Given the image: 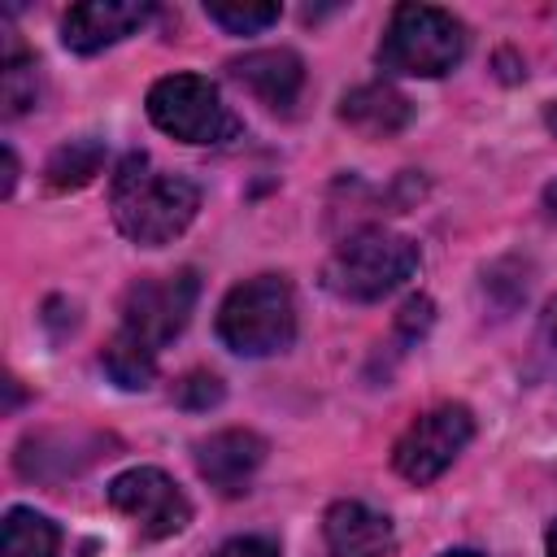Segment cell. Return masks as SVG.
Wrapping results in <instances>:
<instances>
[{
    "label": "cell",
    "instance_id": "cell-1",
    "mask_svg": "<svg viewBox=\"0 0 557 557\" xmlns=\"http://www.w3.org/2000/svg\"><path fill=\"white\" fill-rule=\"evenodd\" d=\"M109 205H113V222L126 239H135L144 248H161L187 231V222L200 209V191L191 178L157 170L148 152H126L113 170Z\"/></svg>",
    "mask_w": 557,
    "mask_h": 557
},
{
    "label": "cell",
    "instance_id": "cell-2",
    "mask_svg": "<svg viewBox=\"0 0 557 557\" xmlns=\"http://www.w3.org/2000/svg\"><path fill=\"white\" fill-rule=\"evenodd\" d=\"M218 335L239 357H270L296 339V300L287 278L257 274L226 292L218 309Z\"/></svg>",
    "mask_w": 557,
    "mask_h": 557
},
{
    "label": "cell",
    "instance_id": "cell-3",
    "mask_svg": "<svg viewBox=\"0 0 557 557\" xmlns=\"http://www.w3.org/2000/svg\"><path fill=\"white\" fill-rule=\"evenodd\" d=\"M466 57V26L435 4H396L379 44V65L392 74L440 78Z\"/></svg>",
    "mask_w": 557,
    "mask_h": 557
},
{
    "label": "cell",
    "instance_id": "cell-4",
    "mask_svg": "<svg viewBox=\"0 0 557 557\" xmlns=\"http://www.w3.org/2000/svg\"><path fill=\"white\" fill-rule=\"evenodd\" d=\"M418 244L387 226H361L326 261V287L344 300H379L418 270Z\"/></svg>",
    "mask_w": 557,
    "mask_h": 557
},
{
    "label": "cell",
    "instance_id": "cell-5",
    "mask_svg": "<svg viewBox=\"0 0 557 557\" xmlns=\"http://www.w3.org/2000/svg\"><path fill=\"white\" fill-rule=\"evenodd\" d=\"M148 117L183 144H226L239 135V117L222 91L200 74H165L148 91Z\"/></svg>",
    "mask_w": 557,
    "mask_h": 557
},
{
    "label": "cell",
    "instance_id": "cell-6",
    "mask_svg": "<svg viewBox=\"0 0 557 557\" xmlns=\"http://www.w3.org/2000/svg\"><path fill=\"white\" fill-rule=\"evenodd\" d=\"M196 296H200V278L196 270H174V274H148V278H135L126 292H122V326L131 339H139L144 348H165L191 318L196 309Z\"/></svg>",
    "mask_w": 557,
    "mask_h": 557
},
{
    "label": "cell",
    "instance_id": "cell-7",
    "mask_svg": "<svg viewBox=\"0 0 557 557\" xmlns=\"http://www.w3.org/2000/svg\"><path fill=\"white\" fill-rule=\"evenodd\" d=\"M470 435H474V418L466 405H435L431 413H422L405 426V435L392 448V466L400 479L422 487L457 461V453L470 444Z\"/></svg>",
    "mask_w": 557,
    "mask_h": 557
},
{
    "label": "cell",
    "instance_id": "cell-8",
    "mask_svg": "<svg viewBox=\"0 0 557 557\" xmlns=\"http://www.w3.org/2000/svg\"><path fill=\"white\" fill-rule=\"evenodd\" d=\"M109 505L131 518L139 527V535L148 540H165V535H178L187 522H191V505L187 496L178 492V483L157 470V466H135V470H122L113 483H109Z\"/></svg>",
    "mask_w": 557,
    "mask_h": 557
},
{
    "label": "cell",
    "instance_id": "cell-9",
    "mask_svg": "<svg viewBox=\"0 0 557 557\" xmlns=\"http://www.w3.org/2000/svg\"><path fill=\"white\" fill-rule=\"evenodd\" d=\"M152 4L139 0H83L61 17V44L78 57H91L126 35H135L148 22Z\"/></svg>",
    "mask_w": 557,
    "mask_h": 557
},
{
    "label": "cell",
    "instance_id": "cell-10",
    "mask_svg": "<svg viewBox=\"0 0 557 557\" xmlns=\"http://www.w3.org/2000/svg\"><path fill=\"white\" fill-rule=\"evenodd\" d=\"M261 461H265V440L257 431H244V426L213 431L209 440L196 444V470L222 496L248 492V483L261 470Z\"/></svg>",
    "mask_w": 557,
    "mask_h": 557
},
{
    "label": "cell",
    "instance_id": "cell-11",
    "mask_svg": "<svg viewBox=\"0 0 557 557\" xmlns=\"http://www.w3.org/2000/svg\"><path fill=\"white\" fill-rule=\"evenodd\" d=\"M231 78L239 87H248L265 109L287 113L300 100L305 65L292 48H257V52H244V57L231 61Z\"/></svg>",
    "mask_w": 557,
    "mask_h": 557
},
{
    "label": "cell",
    "instance_id": "cell-12",
    "mask_svg": "<svg viewBox=\"0 0 557 557\" xmlns=\"http://www.w3.org/2000/svg\"><path fill=\"white\" fill-rule=\"evenodd\" d=\"M331 557H387L392 553V522L361 505V500H335L322 518Z\"/></svg>",
    "mask_w": 557,
    "mask_h": 557
},
{
    "label": "cell",
    "instance_id": "cell-13",
    "mask_svg": "<svg viewBox=\"0 0 557 557\" xmlns=\"http://www.w3.org/2000/svg\"><path fill=\"white\" fill-rule=\"evenodd\" d=\"M339 117L357 135H366V139H392V135H400L409 126L413 104L392 83H366V87H357V91L344 96Z\"/></svg>",
    "mask_w": 557,
    "mask_h": 557
},
{
    "label": "cell",
    "instance_id": "cell-14",
    "mask_svg": "<svg viewBox=\"0 0 557 557\" xmlns=\"http://www.w3.org/2000/svg\"><path fill=\"white\" fill-rule=\"evenodd\" d=\"M100 165H104V144L91 139V135H83V139L61 144V148L48 157L44 178H48L52 191H74V187H87V183L100 174Z\"/></svg>",
    "mask_w": 557,
    "mask_h": 557
},
{
    "label": "cell",
    "instance_id": "cell-15",
    "mask_svg": "<svg viewBox=\"0 0 557 557\" xmlns=\"http://www.w3.org/2000/svg\"><path fill=\"white\" fill-rule=\"evenodd\" d=\"M100 366H104V374H109L117 387H126V392H144V387L157 379V352L144 348L139 339H131L126 331H117V335L104 344Z\"/></svg>",
    "mask_w": 557,
    "mask_h": 557
},
{
    "label": "cell",
    "instance_id": "cell-16",
    "mask_svg": "<svg viewBox=\"0 0 557 557\" xmlns=\"http://www.w3.org/2000/svg\"><path fill=\"white\" fill-rule=\"evenodd\" d=\"M57 527L35 509H9L4 513V557H57Z\"/></svg>",
    "mask_w": 557,
    "mask_h": 557
},
{
    "label": "cell",
    "instance_id": "cell-17",
    "mask_svg": "<svg viewBox=\"0 0 557 557\" xmlns=\"http://www.w3.org/2000/svg\"><path fill=\"white\" fill-rule=\"evenodd\" d=\"M0 96H4V113H9V117L35 109V100H39V70H35V57H22V52H9V57H4Z\"/></svg>",
    "mask_w": 557,
    "mask_h": 557
},
{
    "label": "cell",
    "instance_id": "cell-18",
    "mask_svg": "<svg viewBox=\"0 0 557 557\" xmlns=\"http://www.w3.org/2000/svg\"><path fill=\"white\" fill-rule=\"evenodd\" d=\"M205 13H209V22H218L231 35H257V30L278 22V4H222V0H213V4H205Z\"/></svg>",
    "mask_w": 557,
    "mask_h": 557
},
{
    "label": "cell",
    "instance_id": "cell-19",
    "mask_svg": "<svg viewBox=\"0 0 557 557\" xmlns=\"http://www.w3.org/2000/svg\"><path fill=\"white\" fill-rule=\"evenodd\" d=\"M174 400H178L183 409H209V405L222 400V383H218L213 374L196 370V374H187L183 383H174Z\"/></svg>",
    "mask_w": 557,
    "mask_h": 557
},
{
    "label": "cell",
    "instance_id": "cell-20",
    "mask_svg": "<svg viewBox=\"0 0 557 557\" xmlns=\"http://www.w3.org/2000/svg\"><path fill=\"white\" fill-rule=\"evenodd\" d=\"M213 557H278V544L265 535H239V540H226Z\"/></svg>",
    "mask_w": 557,
    "mask_h": 557
},
{
    "label": "cell",
    "instance_id": "cell-21",
    "mask_svg": "<svg viewBox=\"0 0 557 557\" xmlns=\"http://www.w3.org/2000/svg\"><path fill=\"white\" fill-rule=\"evenodd\" d=\"M13 178H17V157H13V148H4V196L13 191Z\"/></svg>",
    "mask_w": 557,
    "mask_h": 557
},
{
    "label": "cell",
    "instance_id": "cell-22",
    "mask_svg": "<svg viewBox=\"0 0 557 557\" xmlns=\"http://www.w3.org/2000/svg\"><path fill=\"white\" fill-rule=\"evenodd\" d=\"M544 548H548V557H557V522L548 527V535H544Z\"/></svg>",
    "mask_w": 557,
    "mask_h": 557
},
{
    "label": "cell",
    "instance_id": "cell-23",
    "mask_svg": "<svg viewBox=\"0 0 557 557\" xmlns=\"http://www.w3.org/2000/svg\"><path fill=\"white\" fill-rule=\"evenodd\" d=\"M544 205H548V209H553V218H557V183L544 191Z\"/></svg>",
    "mask_w": 557,
    "mask_h": 557
},
{
    "label": "cell",
    "instance_id": "cell-24",
    "mask_svg": "<svg viewBox=\"0 0 557 557\" xmlns=\"http://www.w3.org/2000/svg\"><path fill=\"white\" fill-rule=\"evenodd\" d=\"M544 122H548V131L557 135V104H548V113H544Z\"/></svg>",
    "mask_w": 557,
    "mask_h": 557
},
{
    "label": "cell",
    "instance_id": "cell-25",
    "mask_svg": "<svg viewBox=\"0 0 557 557\" xmlns=\"http://www.w3.org/2000/svg\"><path fill=\"white\" fill-rule=\"evenodd\" d=\"M444 557H479V553H470V548H457V553H444Z\"/></svg>",
    "mask_w": 557,
    "mask_h": 557
}]
</instances>
